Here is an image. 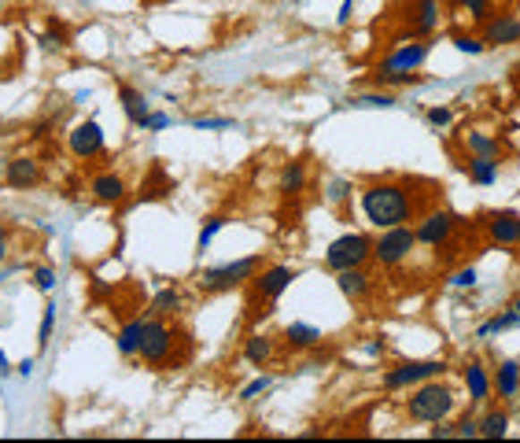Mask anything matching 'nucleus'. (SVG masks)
Here are the masks:
<instances>
[{
    "mask_svg": "<svg viewBox=\"0 0 520 443\" xmlns=\"http://www.w3.org/2000/svg\"><path fill=\"white\" fill-rule=\"evenodd\" d=\"M362 215L373 229L410 226L417 218V196L403 182H373L362 189Z\"/></svg>",
    "mask_w": 520,
    "mask_h": 443,
    "instance_id": "f257e3e1",
    "label": "nucleus"
},
{
    "mask_svg": "<svg viewBox=\"0 0 520 443\" xmlns=\"http://www.w3.org/2000/svg\"><path fill=\"white\" fill-rule=\"evenodd\" d=\"M432 55V41L428 38H413L410 45H395L380 67L373 71V85L377 89H395V85H413L417 81V71L424 67V59Z\"/></svg>",
    "mask_w": 520,
    "mask_h": 443,
    "instance_id": "f03ea898",
    "label": "nucleus"
},
{
    "mask_svg": "<svg viewBox=\"0 0 520 443\" xmlns=\"http://www.w3.org/2000/svg\"><path fill=\"white\" fill-rule=\"evenodd\" d=\"M457 406V396L454 388L436 377V380H424L417 388H410V399H406V418L417 422V425H436V422H447Z\"/></svg>",
    "mask_w": 520,
    "mask_h": 443,
    "instance_id": "7ed1b4c3",
    "label": "nucleus"
},
{
    "mask_svg": "<svg viewBox=\"0 0 520 443\" xmlns=\"http://www.w3.org/2000/svg\"><path fill=\"white\" fill-rule=\"evenodd\" d=\"M299 277V270L292 266H262V270L248 281L251 285V300H248V318L259 321L269 314V307L281 300V295L292 288V281Z\"/></svg>",
    "mask_w": 520,
    "mask_h": 443,
    "instance_id": "20e7f679",
    "label": "nucleus"
},
{
    "mask_svg": "<svg viewBox=\"0 0 520 443\" xmlns=\"http://www.w3.org/2000/svg\"><path fill=\"white\" fill-rule=\"evenodd\" d=\"M259 270H262V255H243V259H233V262H222V266L203 270L196 288L207 292V295H222V292H233L240 285H248Z\"/></svg>",
    "mask_w": 520,
    "mask_h": 443,
    "instance_id": "39448f33",
    "label": "nucleus"
},
{
    "mask_svg": "<svg viewBox=\"0 0 520 443\" xmlns=\"http://www.w3.org/2000/svg\"><path fill=\"white\" fill-rule=\"evenodd\" d=\"M413 251H417V233H413V226L380 229V236L373 241V259L384 266V270H399V266H406Z\"/></svg>",
    "mask_w": 520,
    "mask_h": 443,
    "instance_id": "423d86ee",
    "label": "nucleus"
},
{
    "mask_svg": "<svg viewBox=\"0 0 520 443\" xmlns=\"http://www.w3.org/2000/svg\"><path fill=\"white\" fill-rule=\"evenodd\" d=\"M370 259H373V241L365 233H344L325 248V266L332 274L358 270V266H365Z\"/></svg>",
    "mask_w": 520,
    "mask_h": 443,
    "instance_id": "0eeeda50",
    "label": "nucleus"
},
{
    "mask_svg": "<svg viewBox=\"0 0 520 443\" xmlns=\"http://www.w3.org/2000/svg\"><path fill=\"white\" fill-rule=\"evenodd\" d=\"M447 362L443 359H410V362H399L395 370L384 373V388L388 392H410L424 380H436V377H447Z\"/></svg>",
    "mask_w": 520,
    "mask_h": 443,
    "instance_id": "6e6552de",
    "label": "nucleus"
},
{
    "mask_svg": "<svg viewBox=\"0 0 520 443\" xmlns=\"http://www.w3.org/2000/svg\"><path fill=\"white\" fill-rule=\"evenodd\" d=\"M174 354V329L166 325V318L148 314L144 318V333H141V351L137 359H144L148 366H166Z\"/></svg>",
    "mask_w": 520,
    "mask_h": 443,
    "instance_id": "1a4fd4ad",
    "label": "nucleus"
},
{
    "mask_svg": "<svg viewBox=\"0 0 520 443\" xmlns=\"http://www.w3.org/2000/svg\"><path fill=\"white\" fill-rule=\"evenodd\" d=\"M462 226V218H457L454 211H428V215H421L417 218V226H413V233H417V244H424V248H447L450 244V236H454V229Z\"/></svg>",
    "mask_w": 520,
    "mask_h": 443,
    "instance_id": "9d476101",
    "label": "nucleus"
},
{
    "mask_svg": "<svg viewBox=\"0 0 520 443\" xmlns=\"http://www.w3.org/2000/svg\"><path fill=\"white\" fill-rule=\"evenodd\" d=\"M67 144H71V156L74 159H100L104 148H107V133L104 126L97 123V118H85V123H78L71 133H67Z\"/></svg>",
    "mask_w": 520,
    "mask_h": 443,
    "instance_id": "9b49d317",
    "label": "nucleus"
},
{
    "mask_svg": "<svg viewBox=\"0 0 520 443\" xmlns=\"http://www.w3.org/2000/svg\"><path fill=\"white\" fill-rule=\"evenodd\" d=\"M480 38L487 48H509L520 45V15L513 12H491L480 22Z\"/></svg>",
    "mask_w": 520,
    "mask_h": 443,
    "instance_id": "f8f14e48",
    "label": "nucleus"
},
{
    "mask_svg": "<svg viewBox=\"0 0 520 443\" xmlns=\"http://www.w3.org/2000/svg\"><path fill=\"white\" fill-rule=\"evenodd\" d=\"M483 233H487V241L499 244V248H516V241H520V215L509 211V207L483 215Z\"/></svg>",
    "mask_w": 520,
    "mask_h": 443,
    "instance_id": "ddd939ff",
    "label": "nucleus"
},
{
    "mask_svg": "<svg viewBox=\"0 0 520 443\" xmlns=\"http://www.w3.org/2000/svg\"><path fill=\"white\" fill-rule=\"evenodd\" d=\"M462 380H465V392H469V403H473V406H487V403H491V396H495L491 370H487L480 359L465 362V370H462Z\"/></svg>",
    "mask_w": 520,
    "mask_h": 443,
    "instance_id": "4468645a",
    "label": "nucleus"
},
{
    "mask_svg": "<svg viewBox=\"0 0 520 443\" xmlns=\"http://www.w3.org/2000/svg\"><path fill=\"white\" fill-rule=\"evenodd\" d=\"M4 182L8 189H34L41 185V163L38 159H30V156H15L4 170Z\"/></svg>",
    "mask_w": 520,
    "mask_h": 443,
    "instance_id": "2eb2a0df",
    "label": "nucleus"
},
{
    "mask_svg": "<svg viewBox=\"0 0 520 443\" xmlns=\"http://www.w3.org/2000/svg\"><path fill=\"white\" fill-rule=\"evenodd\" d=\"M491 384H495V396L513 403L520 396V362L513 359H499V366L491 370Z\"/></svg>",
    "mask_w": 520,
    "mask_h": 443,
    "instance_id": "dca6fc26",
    "label": "nucleus"
},
{
    "mask_svg": "<svg viewBox=\"0 0 520 443\" xmlns=\"http://www.w3.org/2000/svg\"><path fill=\"white\" fill-rule=\"evenodd\" d=\"M89 192H93V200H97V203H122L130 189H126V177H122V174L104 170V174H97V177H93V185H89Z\"/></svg>",
    "mask_w": 520,
    "mask_h": 443,
    "instance_id": "f3484780",
    "label": "nucleus"
},
{
    "mask_svg": "<svg viewBox=\"0 0 520 443\" xmlns=\"http://www.w3.org/2000/svg\"><path fill=\"white\" fill-rule=\"evenodd\" d=\"M118 104H122V111H126L130 126H141V130H144L148 115H151V104H148V97L141 93V89H133V85H118Z\"/></svg>",
    "mask_w": 520,
    "mask_h": 443,
    "instance_id": "a211bd4d",
    "label": "nucleus"
},
{
    "mask_svg": "<svg viewBox=\"0 0 520 443\" xmlns=\"http://www.w3.org/2000/svg\"><path fill=\"white\" fill-rule=\"evenodd\" d=\"M336 288H340L351 303H362V300H370V292H373V277L365 274L362 266H358V270H340V274H336Z\"/></svg>",
    "mask_w": 520,
    "mask_h": 443,
    "instance_id": "6ab92c4d",
    "label": "nucleus"
},
{
    "mask_svg": "<svg viewBox=\"0 0 520 443\" xmlns=\"http://www.w3.org/2000/svg\"><path fill=\"white\" fill-rule=\"evenodd\" d=\"M321 329L318 325H311V321H292V325H285V344L292 347V351H314V347H321Z\"/></svg>",
    "mask_w": 520,
    "mask_h": 443,
    "instance_id": "aec40b11",
    "label": "nucleus"
},
{
    "mask_svg": "<svg viewBox=\"0 0 520 443\" xmlns=\"http://www.w3.org/2000/svg\"><path fill=\"white\" fill-rule=\"evenodd\" d=\"M243 362L255 366V370L269 366V362H273V337H266V333H251L248 340H243Z\"/></svg>",
    "mask_w": 520,
    "mask_h": 443,
    "instance_id": "412c9836",
    "label": "nucleus"
},
{
    "mask_svg": "<svg viewBox=\"0 0 520 443\" xmlns=\"http://www.w3.org/2000/svg\"><path fill=\"white\" fill-rule=\"evenodd\" d=\"M141 333H144V318H130V321L118 329L115 347H118L122 359H137V351H141Z\"/></svg>",
    "mask_w": 520,
    "mask_h": 443,
    "instance_id": "4be33fe9",
    "label": "nucleus"
},
{
    "mask_svg": "<svg viewBox=\"0 0 520 443\" xmlns=\"http://www.w3.org/2000/svg\"><path fill=\"white\" fill-rule=\"evenodd\" d=\"M439 26V0H417V19L410 22V38H428Z\"/></svg>",
    "mask_w": 520,
    "mask_h": 443,
    "instance_id": "5701e85b",
    "label": "nucleus"
},
{
    "mask_svg": "<svg viewBox=\"0 0 520 443\" xmlns=\"http://www.w3.org/2000/svg\"><path fill=\"white\" fill-rule=\"evenodd\" d=\"M506 432H509V410L491 406L480 413V439H502Z\"/></svg>",
    "mask_w": 520,
    "mask_h": 443,
    "instance_id": "b1692460",
    "label": "nucleus"
},
{
    "mask_svg": "<svg viewBox=\"0 0 520 443\" xmlns=\"http://www.w3.org/2000/svg\"><path fill=\"white\" fill-rule=\"evenodd\" d=\"M465 174L473 185H495L499 182V159H487V156H469Z\"/></svg>",
    "mask_w": 520,
    "mask_h": 443,
    "instance_id": "393cba45",
    "label": "nucleus"
},
{
    "mask_svg": "<svg viewBox=\"0 0 520 443\" xmlns=\"http://www.w3.org/2000/svg\"><path fill=\"white\" fill-rule=\"evenodd\" d=\"M181 307H185V300H181L177 288H159L156 295H151V307L148 311L156 314V318H177Z\"/></svg>",
    "mask_w": 520,
    "mask_h": 443,
    "instance_id": "a878e982",
    "label": "nucleus"
},
{
    "mask_svg": "<svg viewBox=\"0 0 520 443\" xmlns=\"http://www.w3.org/2000/svg\"><path fill=\"white\" fill-rule=\"evenodd\" d=\"M465 152H469V156H487V159H499V156H502V144H499L491 133L469 130V133H465Z\"/></svg>",
    "mask_w": 520,
    "mask_h": 443,
    "instance_id": "bb28decb",
    "label": "nucleus"
},
{
    "mask_svg": "<svg viewBox=\"0 0 520 443\" xmlns=\"http://www.w3.org/2000/svg\"><path fill=\"white\" fill-rule=\"evenodd\" d=\"M303 189H307V163H303V159H292V163L281 170V192L299 196Z\"/></svg>",
    "mask_w": 520,
    "mask_h": 443,
    "instance_id": "cd10ccee",
    "label": "nucleus"
},
{
    "mask_svg": "<svg viewBox=\"0 0 520 443\" xmlns=\"http://www.w3.org/2000/svg\"><path fill=\"white\" fill-rule=\"evenodd\" d=\"M516 325H520V314H516L513 307H506V311H502V314H495L491 321H483L480 329H476V337H480V340H487V337H499V333L516 329Z\"/></svg>",
    "mask_w": 520,
    "mask_h": 443,
    "instance_id": "c85d7f7f",
    "label": "nucleus"
},
{
    "mask_svg": "<svg viewBox=\"0 0 520 443\" xmlns=\"http://www.w3.org/2000/svg\"><path fill=\"white\" fill-rule=\"evenodd\" d=\"M347 104L351 107H380V111H388V107H399V97H395L391 89H370V93L351 97Z\"/></svg>",
    "mask_w": 520,
    "mask_h": 443,
    "instance_id": "c756f323",
    "label": "nucleus"
},
{
    "mask_svg": "<svg viewBox=\"0 0 520 443\" xmlns=\"http://www.w3.org/2000/svg\"><path fill=\"white\" fill-rule=\"evenodd\" d=\"M454 8L469 12V19H473V22H483L487 15L495 12V0H454Z\"/></svg>",
    "mask_w": 520,
    "mask_h": 443,
    "instance_id": "7c9ffc66",
    "label": "nucleus"
},
{
    "mask_svg": "<svg viewBox=\"0 0 520 443\" xmlns=\"http://www.w3.org/2000/svg\"><path fill=\"white\" fill-rule=\"evenodd\" d=\"M226 222H229V218H222V215H210V218L203 222V229H200V241H196V248H200V251H207L214 236H218V233L226 229Z\"/></svg>",
    "mask_w": 520,
    "mask_h": 443,
    "instance_id": "2f4dec72",
    "label": "nucleus"
},
{
    "mask_svg": "<svg viewBox=\"0 0 520 443\" xmlns=\"http://www.w3.org/2000/svg\"><path fill=\"white\" fill-rule=\"evenodd\" d=\"M269 388H273V377H269V373H262V377H255L251 384H243V388H240V403H251V399L266 396Z\"/></svg>",
    "mask_w": 520,
    "mask_h": 443,
    "instance_id": "473e14b6",
    "label": "nucleus"
},
{
    "mask_svg": "<svg viewBox=\"0 0 520 443\" xmlns=\"http://www.w3.org/2000/svg\"><path fill=\"white\" fill-rule=\"evenodd\" d=\"M476 281H480V270L476 266H462V270H454L450 274V288H476Z\"/></svg>",
    "mask_w": 520,
    "mask_h": 443,
    "instance_id": "72a5a7b5",
    "label": "nucleus"
},
{
    "mask_svg": "<svg viewBox=\"0 0 520 443\" xmlns=\"http://www.w3.org/2000/svg\"><path fill=\"white\" fill-rule=\"evenodd\" d=\"M351 196V182H347V177H332V182L325 185V200L328 203H344Z\"/></svg>",
    "mask_w": 520,
    "mask_h": 443,
    "instance_id": "f704fd0d",
    "label": "nucleus"
},
{
    "mask_svg": "<svg viewBox=\"0 0 520 443\" xmlns=\"http://www.w3.org/2000/svg\"><path fill=\"white\" fill-rule=\"evenodd\" d=\"M454 48L465 52V55H480L487 45H483V38H476V34H454Z\"/></svg>",
    "mask_w": 520,
    "mask_h": 443,
    "instance_id": "c9c22d12",
    "label": "nucleus"
},
{
    "mask_svg": "<svg viewBox=\"0 0 520 443\" xmlns=\"http://www.w3.org/2000/svg\"><path fill=\"white\" fill-rule=\"evenodd\" d=\"M52 325H55V303H45V314H41V333H38V347L45 351L48 340H52Z\"/></svg>",
    "mask_w": 520,
    "mask_h": 443,
    "instance_id": "e433bc0d",
    "label": "nucleus"
},
{
    "mask_svg": "<svg viewBox=\"0 0 520 443\" xmlns=\"http://www.w3.org/2000/svg\"><path fill=\"white\" fill-rule=\"evenodd\" d=\"M428 126H436V130H447L450 123H454V111L450 107H443V104H436V107H428Z\"/></svg>",
    "mask_w": 520,
    "mask_h": 443,
    "instance_id": "4c0bfd02",
    "label": "nucleus"
},
{
    "mask_svg": "<svg viewBox=\"0 0 520 443\" xmlns=\"http://www.w3.org/2000/svg\"><path fill=\"white\" fill-rule=\"evenodd\" d=\"M454 436H457V439H480V418L465 413V418L454 425Z\"/></svg>",
    "mask_w": 520,
    "mask_h": 443,
    "instance_id": "58836bf2",
    "label": "nucleus"
},
{
    "mask_svg": "<svg viewBox=\"0 0 520 443\" xmlns=\"http://www.w3.org/2000/svg\"><path fill=\"white\" fill-rule=\"evenodd\" d=\"M233 118H214V115H200L192 118V130H233Z\"/></svg>",
    "mask_w": 520,
    "mask_h": 443,
    "instance_id": "ea45409f",
    "label": "nucleus"
},
{
    "mask_svg": "<svg viewBox=\"0 0 520 443\" xmlns=\"http://www.w3.org/2000/svg\"><path fill=\"white\" fill-rule=\"evenodd\" d=\"M34 285L48 295V292L55 288V270H48V266H38V270H34Z\"/></svg>",
    "mask_w": 520,
    "mask_h": 443,
    "instance_id": "a19ab883",
    "label": "nucleus"
},
{
    "mask_svg": "<svg viewBox=\"0 0 520 443\" xmlns=\"http://www.w3.org/2000/svg\"><path fill=\"white\" fill-rule=\"evenodd\" d=\"M144 130H151V133H163V130H170V115H163V111H151V115H148V123H144Z\"/></svg>",
    "mask_w": 520,
    "mask_h": 443,
    "instance_id": "79ce46f5",
    "label": "nucleus"
},
{
    "mask_svg": "<svg viewBox=\"0 0 520 443\" xmlns=\"http://www.w3.org/2000/svg\"><path fill=\"white\" fill-rule=\"evenodd\" d=\"M432 439H457V436H454V425H450V422H436Z\"/></svg>",
    "mask_w": 520,
    "mask_h": 443,
    "instance_id": "37998d69",
    "label": "nucleus"
},
{
    "mask_svg": "<svg viewBox=\"0 0 520 443\" xmlns=\"http://www.w3.org/2000/svg\"><path fill=\"white\" fill-rule=\"evenodd\" d=\"M351 15H354V0H344V4H340V15H336V26H347Z\"/></svg>",
    "mask_w": 520,
    "mask_h": 443,
    "instance_id": "c03bdc74",
    "label": "nucleus"
},
{
    "mask_svg": "<svg viewBox=\"0 0 520 443\" xmlns=\"http://www.w3.org/2000/svg\"><path fill=\"white\" fill-rule=\"evenodd\" d=\"M34 366H38V359H22V362H19L15 370H19L22 377H30V373H34Z\"/></svg>",
    "mask_w": 520,
    "mask_h": 443,
    "instance_id": "a18cd8bd",
    "label": "nucleus"
},
{
    "mask_svg": "<svg viewBox=\"0 0 520 443\" xmlns=\"http://www.w3.org/2000/svg\"><path fill=\"white\" fill-rule=\"evenodd\" d=\"M12 373V362H8V354H4V347H0V377H8Z\"/></svg>",
    "mask_w": 520,
    "mask_h": 443,
    "instance_id": "49530a36",
    "label": "nucleus"
},
{
    "mask_svg": "<svg viewBox=\"0 0 520 443\" xmlns=\"http://www.w3.org/2000/svg\"><path fill=\"white\" fill-rule=\"evenodd\" d=\"M8 255V233H4V226H0V259Z\"/></svg>",
    "mask_w": 520,
    "mask_h": 443,
    "instance_id": "de8ad7c7",
    "label": "nucleus"
},
{
    "mask_svg": "<svg viewBox=\"0 0 520 443\" xmlns=\"http://www.w3.org/2000/svg\"><path fill=\"white\" fill-rule=\"evenodd\" d=\"M509 307H513V311H516V314H520V295H516V300H513V303H509Z\"/></svg>",
    "mask_w": 520,
    "mask_h": 443,
    "instance_id": "09e8293b",
    "label": "nucleus"
},
{
    "mask_svg": "<svg viewBox=\"0 0 520 443\" xmlns=\"http://www.w3.org/2000/svg\"><path fill=\"white\" fill-rule=\"evenodd\" d=\"M516 248H520V241H516Z\"/></svg>",
    "mask_w": 520,
    "mask_h": 443,
    "instance_id": "8fccbe9b",
    "label": "nucleus"
}]
</instances>
